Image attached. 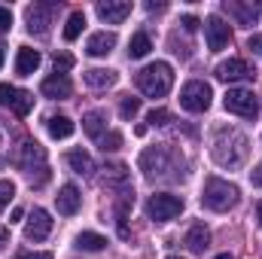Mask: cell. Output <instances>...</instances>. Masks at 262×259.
<instances>
[{"mask_svg": "<svg viewBox=\"0 0 262 259\" xmlns=\"http://www.w3.org/2000/svg\"><path fill=\"white\" fill-rule=\"evenodd\" d=\"M67 165L73 168V174H82V177H89L95 171V162H92V156L85 149H70L67 153Z\"/></svg>", "mask_w": 262, "mask_h": 259, "instance_id": "obj_23", "label": "cell"}, {"mask_svg": "<svg viewBox=\"0 0 262 259\" xmlns=\"http://www.w3.org/2000/svg\"><path fill=\"white\" fill-rule=\"evenodd\" d=\"M201 204L213 213H226L238 204V186L229 180H220V177H207L204 189H201Z\"/></svg>", "mask_w": 262, "mask_h": 259, "instance_id": "obj_2", "label": "cell"}, {"mask_svg": "<svg viewBox=\"0 0 262 259\" xmlns=\"http://www.w3.org/2000/svg\"><path fill=\"white\" fill-rule=\"evenodd\" d=\"M137 113H140V98H122V101H119V116H122V119H134V116H137Z\"/></svg>", "mask_w": 262, "mask_h": 259, "instance_id": "obj_29", "label": "cell"}, {"mask_svg": "<svg viewBox=\"0 0 262 259\" xmlns=\"http://www.w3.org/2000/svg\"><path fill=\"white\" fill-rule=\"evenodd\" d=\"M210 153H213L216 165H223V168H229V171H232V168H241L244 159H247V137H244L238 128L223 125V128L213 131Z\"/></svg>", "mask_w": 262, "mask_h": 259, "instance_id": "obj_1", "label": "cell"}, {"mask_svg": "<svg viewBox=\"0 0 262 259\" xmlns=\"http://www.w3.org/2000/svg\"><path fill=\"white\" fill-rule=\"evenodd\" d=\"M180 25H183V31H189V34H192V31H198V25H201V21H198L195 15H183V18H180Z\"/></svg>", "mask_w": 262, "mask_h": 259, "instance_id": "obj_37", "label": "cell"}, {"mask_svg": "<svg viewBox=\"0 0 262 259\" xmlns=\"http://www.w3.org/2000/svg\"><path fill=\"white\" fill-rule=\"evenodd\" d=\"M119 143H122V134H119V131H107V134L98 140V146H101L104 153H113V149H119Z\"/></svg>", "mask_w": 262, "mask_h": 259, "instance_id": "obj_30", "label": "cell"}, {"mask_svg": "<svg viewBox=\"0 0 262 259\" xmlns=\"http://www.w3.org/2000/svg\"><path fill=\"white\" fill-rule=\"evenodd\" d=\"M146 9H149V12H159V9H165V3H152V0H149Z\"/></svg>", "mask_w": 262, "mask_h": 259, "instance_id": "obj_41", "label": "cell"}, {"mask_svg": "<svg viewBox=\"0 0 262 259\" xmlns=\"http://www.w3.org/2000/svg\"><path fill=\"white\" fill-rule=\"evenodd\" d=\"M82 28H85V12H70V18H67V25H64V40L73 43L82 34Z\"/></svg>", "mask_w": 262, "mask_h": 259, "instance_id": "obj_27", "label": "cell"}, {"mask_svg": "<svg viewBox=\"0 0 262 259\" xmlns=\"http://www.w3.org/2000/svg\"><path fill=\"white\" fill-rule=\"evenodd\" d=\"M168 259H180V256H168Z\"/></svg>", "mask_w": 262, "mask_h": 259, "instance_id": "obj_45", "label": "cell"}, {"mask_svg": "<svg viewBox=\"0 0 262 259\" xmlns=\"http://www.w3.org/2000/svg\"><path fill=\"white\" fill-rule=\"evenodd\" d=\"M204 37H207V49L210 52H223L232 40V28L220 18V15H207L204 18Z\"/></svg>", "mask_w": 262, "mask_h": 259, "instance_id": "obj_8", "label": "cell"}, {"mask_svg": "<svg viewBox=\"0 0 262 259\" xmlns=\"http://www.w3.org/2000/svg\"><path fill=\"white\" fill-rule=\"evenodd\" d=\"M46 128H49V134H52L55 140H64V137L73 134V122H70L67 116H49V119H46Z\"/></svg>", "mask_w": 262, "mask_h": 259, "instance_id": "obj_24", "label": "cell"}, {"mask_svg": "<svg viewBox=\"0 0 262 259\" xmlns=\"http://www.w3.org/2000/svg\"><path fill=\"white\" fill-rule=\"evenodd\" d=\"M213 259H235V256H229V253H220V256H213Z\"/></svg>", "mask_w": 262, "mask_h": 259, "instance_id": "obj_43", "label": "cell"}, {"mask_svg": "<svg viewBox=\"0 0 262 259\" xmlns=\"http://www.w3.org/2000/svg\"><path fill=\"white\" fill-rule=\"evenodd\" d=\"M250 76H256V70L244 58H229V61L216 64V79H223V82H238V79H250Z\"/></svg>", "mask_w": 262, "mask_h": 259, "instance_id": "obj_11", "label": "cell"}, {"mask_svg": "<svg viewBox=\"0 0 262 259\" xmlns=\"http://www.w3.org/2000/svg\"><path fill=\"white\" fill-rule=\"evenodd\" d=\"M113 46H116V34H113V31H98V34H92V37H89L85 52H89V55H95V58H101V55L113 52Z\"/></svg>", "mask_w": 262, "mask_h": 259, "instance_id": "obj_17", "label": "cell"}, {"mask_svg": "<svg viewBox=\"0 0 262 259\" xmlns=\"http://www.w3.org/2000/svg\"><path fill=\"white\" fill-rule=\"evenodd\" d=\"M146 122H149V125H168V122H171V113L162 110V107H159V110L152 107V110L146 113Z\"/></svg>", "mask_w": 262, "mask_h": 259, "instance_id": "obj_33", "label": "cell"}, {"mask_svg": "<svg viewBox=\"0 0 262 259\" xmlns=\"http://www.w3.org/2000/svg\"><path fill=\"white\" fill-rule=\"evenodd\" d=\"M49 232H52V217H49V210L34 207L31 217H28V223H25V238H28V241H43Z\"/></svg>", "mask_w": 262, "mask_h": 259, "instance_id": "obj_10", "label": "cell"}, {"mask_svg": "<svg viewBox=\"0 0 262 259\" xmlns=\"http://www.w3.org/2000/svg\"><path fill=\"white\" fill-rule=\"evenodd\" d=\"M18 259H52V253H21Z\"/></svg>", "mask_w": 262, "mask_h": 259, "instance_id": "obj_38", "label": "cell"}, {"mask_svg": "<svg viewBox=\"0 0 262 259\" xmlns=\"http://www.w3.org/2000/svg\"><path fill=\"white\" fill-rule=\"evenodd\" d=\"M52 12H55V3H34V6H28V12H25L28 34L43 37L49 31V25H52Z\"/></svg>", "mask_w": 262, "mask_h": 259, "instance_id": "obj_9", "label": "cell"}, {"mask_svg": "<svg viewBox=\"0 0 262 259\" xmlns=\"http://www.w3.org/2000/svg\"><path fill=\"white\" fill-rule=\"evenodd\" d=\"M149 49H152V40H149V34L137 31V34L131 37V43H128V55H131V58H146V55H149Z\"/></svg>", "mask_w": 262, "mask_h": 259, "instance_id": "obj_25", "label": "cell"}, {"mask_svg": "<svg viewBox=\"0 0 262 259\" xmlns=\"http://www.w3.org/2000/svg\"><path fill=\"white\" fill-rule=\"evenodd\" d=\"M40 61H43V58H40L37 49L21 46V49H18V58H15V73H18V76H31V73L40 67Z\"/></svg>", "mask_w": 262, "mask_h": 259, "instance_id": "obj_18", "label": "cell"}, {"mask_svg": "<svg viewBox=\"0 0 262 259\" xmlns=\"http://www.w3.org/2000/svg\"><path fill=\"white\" fill-rule=\"evenodd\" d=\"M6 244H9V229H3V226H0V250H3Z\"/></svg>", "mask_w": 262, "mask_h": 259, "instance_id": "obj_39", "label": "cell"}, {"mask_svg": "<svg viewBox=\"0 0 262 259\" xmlns=\"http://www.w3.org/2000/svg\"><path fill=\"white\" fill-rule=\"evenodd\" d=\"M95 9H98V15H101L107 25H119V21H125V18L131 15L128 0H101Z\"/></svg>", "mask_w": 262, "mask_h": 259, "instance_id": "obj_12", "label": "cell"}, {"mask_svg": "<svg viewBox=\"0 0 262 259\" xmlns=\"http://www.w3.org/2000/svg\"><path fill=\"white\" fill-rule=\"evenodd\" d=\"M223 107L235 116H244V119H256L259 116V104L253 98V92L247 89H229L226 98H223Z\"/></svg>", "mask_w": 262, "mask_h": 259, "instance_id": "obj_7", "label": "cell"}, {"mask_svg": "<svg viewBox=\"0 0 262 259\" xmlns=\"http://www.w3.org/2000/svg\"><path fill=\"white\" fill-rule=\"evenodd\" d=\"M31 107H34V95L25 92V89H18V98H15V104H12V113H15V116H28Z\"/></svg>", "mask_w": 262, "mask_h": 259, "instance_id": "obj_28", "label": "cell"}, {"mask_svg": "<svg viewBox=\"0 0 262 259\" xmlns=\"http://www.w3.org/2000/svg\"><path fill=\"white\" fill-rule=\"evenodd\" d=\"M79 204H82V195L79 189L73 186V183H64L58 195H55V207H58V213H64V217H73L76 210H79Z\"/></svg>", "mask_w": 262, "mask_h": 259, "instance_id": "obj_15", "label": "cell"}, {"mask_svg": "<svg viewBox=\"0 0 262 259\" xmlns=\"http://www.w3.org/2000/svg\"><path fill=\"white\" fill-rule=\"evenodd\" d=\"M256 220H259V226H262V201L256 204Z\"/></svg>", "mask_w": 262, "mask_h": 259, "instance_id": "obj_42", "label": "cell"}, {"mask_svg": "<svg viewBox=\"0 0 262 259\" xmlns=\"http://www.w3.org/2000/svg\"><path fill=\"white\" fill-rule=\"evenodd\" d=\"M104 186L107 189H116V192H122V195H134L131 192V183H128V168L122 162L104 168Z\"/></svg>", "mask_w": 262, "mask_h": 259, "instance_id": "obj_14", "label": "cell"}, {"mask_svg": "<svg viewBox=\"0 0 262 259\" xmlns=\"http://www.w3.org/2000/svg\"><path fill=\"white\" fill-rule=\"evenodd\" d=\"M12 195H15V186H12V180H0V210H3V207H9Z\"/></svg>", "mask_w": 262, "mask_h": 259, "instance_id": "obj_34", "label": "cell"}, {"mask_svg": "<svg viewBox=\"0 0 262 259\" xmlns=\"http://www.w3.org/2000/svg\"><path fill=\"white\" fill-rule=\"evenodd\" d=\"M180 213H183V198L180 195L156 192V195H149V201H146V217L152 223H171Z\"/></svg>", "mask_w": 262, "mask_h": 259, "instance_id": "obj_5", "label": "cell"}, {"mask_svg": "<svg viewBox=\"0 0 262 259\" xmlns=\"http://www.w3.org/2000/svg\"><path fill=\"white\" fill-rule=\"evenodd\" d=\"M174 159H177V156H174L171 146H149V149L140 153L137 165H140V171H143L146 177H171Z\"/></svg>", "mask_w": 262, "mask_h": 259, "instance_id": "obj_4", "label": "cell"}, {"mask_svg": "<svg viewBox=\"0 0 262 259\" xmlns=\"http://www.w3.org/2000/svg\"><path fill=\"white\" fill-rule=\"evenodd\" d=\"M52 67H55V73H58V76H64L67 70L73 67V55H70V52H55V58H52Z\"/></svg>", "mask_w": 262, "mask_h": 259, "instance_id": "obj_32", "label": "cell"}, {"mask_svg": "<svg viewBox=\"0 0 262 259\" xmlns=\"http://www.w3.org/2000/svg\"><path fill=\"white\" fill-rule=\"evenodd\" d=\"M250 180H253V186H262V165L253 171V174H250Z\"/></svg>", "mask_w": 262, "mask_h": 259, "instance_id": "obj_40", "label": "cell"}, {"mask_svg": "<svg viewBox=\"0 0 262 259\" xmlns=\"http://www.w3.org/2000/svg\"><path fill=\"white\" fill-rule=\"evenodd\" d=\"M15 98H18V89L9 85V82H0V107H9V110H12Z\"/></svg>", "mask_w": 262, "mask_h": 259, "instance_id": "obj_31", "label": "cell"}, {"mask_svg": "<svg viewBox=\"0 0 262 259\" xmlns=\"http://www.w3.org/2000/svg\"><path fill=\"white\" fill-rule=\"evenodd\" d=\"M82 128H85V134H89L92 140H101V137L107 134V116H104L101 110H92V113L82 116Z\"/></svg>", "mask_w": 262, "mask_h": 259, "instance_id": "obj_21", "label": "cell"}, {"mask_svg": "<svg viewBox=\"0 0 262 259\" xmlns=\"http://www.w3.org/2000/svg\"><path fill=\"white\" fill-rule=\"evenodd\" d=\"M247 49H250L253 55H259V58H262V34H253V37L247 40Z\"/></svg>", "mask_w": 262, "mask_h": 259, "instance_id": "obj_35", "label": "cell"}, {"mask_svg": "<svg viewBox=\"0 0 262 259\" xmlns=\"http://www.w3.org/2000/svg\"><path fill=\"white\" fill-rule=\"evenodd\" d=\"M12 28V12L6 6H0V31H9Z\"/></svg>", "mask_w": 262, "mask_h": 259, "instance_id": "obj_36", "label": "cell"}, {"mask_svg": "<svg viewBox=\"0 0 262 259\" xmlns=\"http://www.w3.org/2000/svg\"><path fill=\"white\" fill-rule=\"evenodd\" d=\"M223 9H226L232 18H238L241 25H253V21H256V15H259V12H256V3L244 6V3H238V0H226V3H223Z\"/></svg>", "mask_w": 262, "mask_h": 259, "instance_id": "obj_20", "label": "cell"}, {"mask_svg": "<svg viewBox=\"0 0 262 259\" xmlns=\"http://www.w3.org/2000/svg\"><path fill=\"white\" fill-rule=\"evenodd\" d=\"M0 67H3V46H0Z\"/></svg>", "mask_w": 262, "mask_h": 259, "instance_id": "obj_44", "label": "cell"}, {"mask_svg": "<svg viewBox=\"0 0 262 259\" xmlns=\"http://www.w3.org/2000/svg\"><path fill=\"white\" fill-rule=\"evenodd\" d=\"M15 162H18L25 171H34V165H40V168H43V162H46V149H43L37 140H21Z\"/></svg>", "mask_w": 262, "mask_h": 259, "instance_id": "obj_13", "label": "cell"}, {"mask_svg": "<svg viewBox=\"0 0 262 259\" xmlns=\"http://www.w3.org/2000/svg\"><path fill=\"white\" fill-rule=\"evenodd\" d=\"M186 247H189L192 253H204V250L210 247V232L204 229V223H195V226L189 229V235H186Z\"/></svg>", "mask_w": 262, "mask_h": 259, "instance_id": "obj_22", "label": "cell"}, {"mask_svg": "<svg viewBox=\"0 0 262 259\" xmlns=\"http://www.w3.org/2000/svg\"><path fill=\"white\" fill-rule=\"evenodd\" d=\"M210 98H213V92H210V85L201 82V79H192V82H186V85L180 89V107L189 110V113H204V110L210 107Z\"/></svg>", "mask_w": 262, "mask_h": 259, "instance_id": "obj_6", "label": "cell"}, {"mask_svg": "<svg viewBox=\"0 0 262 259\" xmlns=\"http://www.w3.org/2000/svg\"><path fill=\"white\" fill-rule=\"evenodd\" d=\"M174 85V70L165 61H156V64H146L137 73V89L146 95V98H165Z\"/></svg>", "mask_w": 262, "mask_h": 259, "instance_id": "obj_3", "label": "cell"}, {"mask_svg": "<svg viewBox=\"0 0 262 259\" xmlns=\"http://www.w3.org/2000/svg\"><path fill=\"white\" fill-rule=\"evenodd\" d=\"M82 76H85V85H92V89H110V85H116V70H110V67H92Z\"/></svg>", "mask_w": 262, "mask_h": 259, "instance_id": "obj_19", "label": "cell"}, {"mask_svg": "<svg viewBox=\"0 0 262 259\" xmlns=\"http://www.w3.org/2000/svg\"><path fill=\"white\" fill-rule=\"evenodd\" d=\"M76 247L79 250H104L107 247V238L98 235V232H79L76 235Z\"/></svg>", "mask_w": 262, "mask_h": 259, "instance_id": "obj_26", "label": "cell"}, {"mask_svg": "<svg viewBox=\"0 0 262 259\" xmlns=\"http://www.w3.org/2000/svg\"><path fill=\"white\" fill-rule=\"evenodd\" d=\"M40 92H43L46 98H52V101H64V98H70L73 85H70L67 76H58V73H55V76H46V79H43Z\"/></svg>", "mask_w": 262, "mask_h": 259, "instance_id": "obj_16", "label": "cell"}]
</instances>
